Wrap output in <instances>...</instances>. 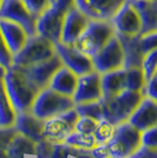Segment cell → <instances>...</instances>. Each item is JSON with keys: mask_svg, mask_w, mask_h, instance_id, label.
<instances>
[{"mask_svg": "<svg viewBox=\"0 0 157 158\" xmlns=\"http://www.w3.org/2000/svg\"><path fill=\"white\" fill-rule=\"evenodd\" d=\"M72 107H74V103L71 97L60 94L52 89L46 87L38 92L30 112L38 118L46 120Z\"/></svg>", "mask_w": 157, "mask_h": 158, "instance_id": "5", "label": "cell"}, {"mask_svg": "<svg viewBox=\"0 0 157 158\" xmlns=\"http://www.w3.org/2000/svg\"><path fill=\"white\" fill-rule=\"evenodd\" d=\"M0 64L6 70L13 65V54L8 50L1 32H0Z\"/></svg>", "mask_w": 157, "mask_h": 158, "instance_id": "36", "label": "cell"}, {"mask_svg": "<svg viewBox=\"0 0 157 158\" xmlns=\"http://www.w3.org/2000/svg\"><path fill=\"white\" fill-rule=\"evenodd\" d=\"M93 70L98 73L110 72L124 67V52L117 35L115 34L104 46L91 58Z\"/></svg>", "mask_w": 157, "mask_h": 158, "instance_id": "8", "label": "cell"}, {"mask_svg": "<svg viewBox=\"0 0 157 158\" xmlns=\"http://www.w3.org/2000/svg\"><path fill=\"white\" fill-rule=\"evenodd\" d=\"M128 123L141 132L152 126H157V100L143 96L137 107L128 119Z\"/></svg>", "mask_w": 157, "mask_h": 158, "instance_id": "17", "label": "cell"}, {"mask_svg": "<svg viewBox=\"0 0 157 158\" xmlns=\"http://www.w3.org/2000/svg\"><path fill=\"white\" fill-rule=\"evenodd\" d=\"M54 48H56V53L59 56L63 65L70 69L72 72L76 73L78 77L93 71L91 58L78 51L73 45L57 43V44H54Z\"/></svg>", "mask_w": 157, "mask_h": 158, "instance_id": "13", "label": "cell"}, {"mask_svg": "<svg viewBox=\"0 0 157 158\" xmlns=\"http://www.w3.org/2000/svg\"><path fill=\"white\" fill-rule=\"evenodd\" d=\"M115 127L112 123H110L108 119H100L97 123V126L93 131V137L97 144H108L115 133Z\"/></svg>", "mask_w": 157, "mask_h": 158, "instance_id": "28", "label": "cell"}, {"mask_svg": "<svg viewBox=\"0 0 157 158\" xmlns=\"http://www.w3.org/2000/svg\"><path fill=\"white\" fill-rule=\"evenodd\" d=\"M5 73H6V69L4 67V66L0 64V79L4 78V76H5Z\"/></svg>", "mask_w": 157, "mask_h": 158, "instance_id": "43", "label": "cell"}, {"mask_svg": "<svg viewBox=\"0 0 157 158\" xmlns=\"http://www.w3.org/2000/svg\"><path fill=\"white\" fill-rule=\"evenodd\" d=\"M135 7L141 20V34L157 31V2L156 0H129Z\"/></svg>", "mask_w": 157, "mask_h": 158, "instance_id": "20", "label": "cell"}, {"mask_svg": "<svg viewBox=\"0 0 157 158\" xmlns=\"http://www.w3.org/2000/svg\"><path fill=\"white\" fill-rule=\"evenodd\" d=\"M77 81H78V76L72 72L66 66L62 65L54 72L47 87L52 89L53 91L60 94L72 98L73 93L76 91V87H77Z\"/></svg>", "mask_w": 157, "mask_h": 158, "instance_id": "21", "label": "cell"}, {"mask_svg": "<svg viewBox=\"0 0 157 158\" xmlns=\"http://www.w3.org/2000/svg\"><path fill=\"white\" fill-rule=\"evenodd\" d=\"M17 112L8 97L5 83L0 79V127H10L14 125Z\"/></svg>", "mask_w": 157, "mask_h": 158, "instance_id": "25", "label": "cell"}, {"mask_svg": "<svg viewBox=\"0 0 157 158\" xmlns=\"http://www.w3.org/2000/svg\"><path fill=\"white\" fill-rule=\"evenodd\" d=\"M90 155L93 158H111L108 144H97L90 150Z\"/></svg>", "mask_w": 157, "mask_h": 158, "instance_id": "39", "label": "cell"}, {"mask_svg": "<svg viewBox=\"0 0 157 158\" xmlns=\"http://www.w3.org/2000/svg\"><path fill=\"white\" fill-rule=\"evenodd\" d=\"M0 32L13 56L23 48L28 38L27 32L20 25L6 19H0Z\"/></svg>", "mask_w": 157, "mask_h": 158, "instance_id": "19", "label": "cell"}, {"mask_svg": "<svg viewBox=\"0 0 157 158\" xmlns=\"http://www.w3.org/2000/svg\"><path fill=\"white\" fill-rule=\"evenodd\" d=\"M89 20L90 18L76 6L69 8L64 15L59 43H63L66 45H73L74 41L78 39V37L84 31Z\"/></svg>", "mask_w": 157, "mask_h": 158, "instance_id": "15", "label": "cell"}, {"mask_svg": "<svg viewBox=\"0 0 157 158\" xmlns=\"http://www.w3.org/2000/svg\"><path fill=\"white\" fill-rule=\"evenodd\" d=\"M36 143L17 132L7 146V158H33Z\"/></svg>", "mask_w": 157, "mask_h": 158, "instance_id": "24", "label": "cell"}, {"mask_svg": "<svg viewBox=\"0 0 157 158\" xmlns=\"http://www.w3.org/2000/svg\"><path fill=\"white\" fill-rule=\"evenodd\" d=\"M27 7L32 11V13L38 17L41 12H44L47 7L52 6L54 0H24Z\"/></svg>", "mask_w": 157, "mask_h": 158, "instance_id": "37", "label": "cell"}, {"mask_svg": "<svg viewBox=\"0 0 157 158\" xmlns=\"http://www.w3.org/2000/svg\"><path fill=\"white\" fill-rule=\"evenodd\" d=\"M53 5L66 12L69 8L74 6V0H54Z\"/></svg>", "mask_w": 157, "mask_h": 158, "instance_id": "41", "label": "cell"}, {"mask_svg": "<svg viewBox=\"0 0 157 158\" xmlns=\"http://www.w3.org/2000/svg\"><path fill=\"white\" fill-rule=\"evenodd\" d=\"M141 69L144 73L145 81L157 74V48L144 54L141 63Z\"/></svg>", "mask_w": 157, "mask_h": 158, "instance_id": "30", "label": "cell"}, {"mask_svg": "<svg viewBox=\"0 0 157 158\" xmlns=\"http://www.w3.org/2000/svg\"><path fill=\"white\" fill-rule=\"evenodd\" d=\"M2 80L15 112L30 111L39 90L27 78L24 71L18 66L12 65L6 70Z\"/></svg>", "mask_w": 157, "mask_h": 158, "instance_id": "1", "label": "cell"}, {"mask_svg": "<svg viewBox=\"0 0 157 158\" xmlns=\"http://www.w3.org/2000/svg\"><path fill=\"white\" fill-rule=\"evenodd\" d=\"M115 34L123 37H134L141 34L142 25L135 7L129 0H125L110 19Z\"/></svg>", "mask_w": 157, "mask_h": 158, "instance_id": "11", "label": "cell"}, {"mask_svg": "<svg viewBox=\"0 0 157 158\" xmlns=\"http://www.w3.org/2000/svg\"><path fill=\"white\" fill-rule=\"evenodd\" d=\"M141 145L157 149V126H152L141 132Z\"/></svg>", "mask_w": 157, "mask_h": 158, "instance_id": "35", "label": "cell"}, {"mask_svg": "<svg viewBox=\"0 0 157 158\" xmlns=\"http://www.w3.org/2000/svg\"><path fill=\"white\" fill-rule=\"evenodd\" d=\"M17 132L14 126L0 127V158H7V146Z\"/></svg>", "mask_w": 157, "mask_h": 158, "instance_id": "31", "label": "cell"}, {"mask_svg": "<svg viewBox=\"0 0 157 158\" xmlns=\"http://www.w3.org/2000/svg\"><path fill=\"white\" fill-rule=\"evenodd\" d=\"M1 1H2V0H0V6H1Z\"/></svg>", "mask_w": 157, "mask_h": 158, "instance_id": "44", "label": "cell"}, {"mask_svg": "<svg viewBox=\"0 0 157 158\" xmlns=\"http://www.w3.org/2000/svg\"><path fill=\"white\" fill-rule=\"evenodd\" d=\"M56 54L54 44L38 34L28 35L25 45L13 56V65L19 67L36 65Z\"/></svg>", "mask_w": 157, "mask_h": 158, "instance_id": "4", "label": "cell"}, {"mask_svg": "<svg viewBox=\"0 0 157 158\" xmlns=\"http://www.w3.org/2000/svg\"><path fill=\"white\" fill-rule=\"evenodd\" d=\"M108 148L111 158H129L141 148V131L128 122L121 123L115 127Z\"/></svg>", "mask_w": 157, "mask_h": 158, "instance_id": "6", "label": "cell"}, {"mask_svg": "<svg viewBox=\"0 0 157 158\" xmlns=\"http://www.w3.org/2000/svg\"><path fill=\"white\" fill-rule=\"evenodd\" d=\"M129 158H157V149H150L141 145V148Z\"/></svg>", "mask_w": 157, "mask_h": 158, "instance_id": "40", "label": "cell"}, {"mask_svg": "<svg viewBox=\"0 0 157 158\" xmlns=\"http://www.w3.org/2000/svg\"><path fill=\"white\" fill-rule=\"evenodd\" d=\"M139 45L143 54L157 48V31L139 34Z\"/></svg>", "mask_w": 157, "mask_h": 158, "instance_id": "33", "label": "cell"}, {"mask_svg": "<svg viewBox=\"0 0 157 158\" xmlns=\"http://www.w3.org/2000/svg\"><path fill=\"white\" fill-rule=\"evenodd\" d=\"M125 0H74V6L90 19L110 20Z\"/></svg>", "mask_w": 157, "mask_h": 158, "instance_id": "16", "label": "cell"}, {"mask_svg": "<svg viewBox=\"0 0 157 158\" xmlns=\"http://www.w3.org/2000/svg\"><path fill=\"white\" fill-rule=\"evenodd\" d=\"M13 126L19 133L24 135L34 143H38L43 139L41 133L44 127V120L34 116L32 112L27 111L17 113Z\"/></svg>", "mask_w": 157, "mask_h": 158, "instance_id": "18", "label": "cell"}, {"mask_svg": "<svg viewBox=\"0 0 157 158\" xmlns=\"http://www.w3.org/2000/svg\"><path fill=\"white\" fill-rule=\"evenodd\" d=\"M62 65H63V63L59 58V56L56 53L53 57L45 61L38 63L36 65L27 66V67H20V69L24 71L27 78L30 79L34 84V86L40 91L49 86L52 76Z\"/></svg>", "mask_w": 157, "mask_h": 158, "instance_id": "14", "label": "cell"}, {"mask_svg": "<svg viewBox=\"0 0 157 158\" xmlns=\"http://www.w3.org/2000/svg\"><path fill=\"white\" fill-rule=\"evenodd\" d=\"M119 39L123 52H124V67H141V63L143 59V52L139 45V34L134 37H123L117 35Z\"/></svg>", "mask_w": 157, "mask_h": 158, "instance_id": "22", "label": "cell"}, {"mask_svg": "<svg viewBox=\"0 0 157 158\" xmlns=\"http://www.w3.org/2000/svg\"><path fill=\"white\" fill-rule=\"evenodd\" d=\"M78 118V113L74 110V107H72L62 112L58 116L44 120V127L41 133L43 139L53 144L64 143L66 137L72 131H74V125Z\"/></svg>", "mask_w": 157, "mask_h": 158, "instance_id": "7", "label": "cell"}, {"mask_svg": "<svg viewBox=\"0 0 157 158\" xmlns=\"http://www.w3.org/2000/svg\"><path fill=\"white\" fill-rule=\"evenodd\" d=\"M113 35L115 30L110 20L90 19L73 46L92 58Z\"/></svg>", "mask_w": 157, "mask_h": 158, "instance_id": "2", "label": "cell"}, {"mask_svg": "<svg viewBox=\"0 0 157 158\" xmlns=\"http://www.w3.org/2000/svg\"><path fill=\"white\" fill-rule=\"evenodd\" d=\"M103 98L102 85H100V73L91 71L78 77L77 87L72 96L74 105L96 102Z\"/></svg>", "mask_w": 157, "mask_h": 158, "instance_id": "12", "label": "cell"}, {"mask_svg": "<svg viewBox=\"0 0 157 158\" xmlns=\"http://www.w3.org/2000/svg\"><path fill=\"white\" fill-rule=\"evenodd\" d=\"M142 94L154 99V100H157V74L151 77L145 83L143 90H142Z\"/></svg>", "mask_w": 157, "mask_h": 158, "instance_id": "38", "label": "cell"}, {"mask_svg": "<svg viewBox=\"0 0 157 158\" xmlns=\"http://www.w3.org/2000/svg\"><path fill=\"white\" fill-rule=\"evenodd\" d=\"M64 143L78 150H91L97 145L93 135H85L77 131H72L65 138Z\"/></svg>", "mask_w": 157, "mask_h": 158, "instance_id": "26", "label": "cell"}, {"mask_svg": "<svg viewBox=\"0 0 157 158\" xmlns=\"http://www.w3.org/2000/svg\"><path fill=\"white\" fill-rule=\"evenodd\" d=\"M97 123H98V120L91 118V117H79L74 125V131L85 133V135H92L97 126Z\"/></svg>", "mask_w": 157, "mask_h": 158, "instance_id": "34", "label": "cell"}, {"mask_svg": "<svg viewBox=\"0 0 157 158\" xmlns=\"http://www.w3.org/2000/svg\"><path fill=\"white\" fill-rule=\"evenodd\" d=\"M125 70V89L142 92L145 85L144 73L141 67H128Z\"/></svg>", "mask_w": 157, "mask_h": 158, "instance_id": "27", "label": "cell"}, {"mask_svg": "<svg viewBox=\"0 0 157 158\" xmlns=\"http://www.w3.org/2000/svg\"><path fill=\"white\" fill-rule=\"evenodd\" d=\"M0 19L10 20L20 25L28 35L36 34L37 17L27 7L24 0H2L0 6Z\"/></svg>", "mask_w": 157, "mask_h": 158, "instance_id": "9", "label": "cell"}, {"mask_svg": "<svg viewBox=\"0 0 157 158\" xmlns=\"http://www.w3.org/2000/svg\"><path fill=\"white\" fill-rule=\"evenodd\" d=\"M100 85L103 99L111 98L125 90V70L119 69L100 74Z\"/></svg>", "mask_w": 157, "mask_h": 158, "instance_id": "23", "label": "cell"}, {"mask_svg": "<svg viewBox=\"0 0 157 158\" xmlns=\"http://www.w3.org/2000/svg\"><path fill=\"white\" fill-rule=\"evenodd\" d=\"M74 158H93L90 155V150H78L74 155Z\"/></svg>", "mask_w": 157, "mask_h": 158, "instance_id": "42", "label": "cell"}, {"mask_svg": "<svg viewBox=\"0 0 157 158\" xmlns=\"http://www.w3.org/2000/svg\"><path fill=\"white\" fill-rule=\"evenodd\" d=\"M74 110L77 111L79 117H91L96 120H100L104 118L103 116V106L100 100L77 104L74 105Z\"/></svg>", "mask_w": 157, "mask_h": 158, "instance_id": "29", "label": "cell"}, {"mask_svg": "<svg viewBox=\"0 0 157 158\" xmlns=\"http://www.w3.org/2000/svg\"><path fill=\"white\" fill-rule=\"evenodd\" d=\"M78 149L71 148L70 145L65 143H57V144H52V149L49 158H69L70 156L74 157Z\"/></svg>", "mask_w": 157, "mask_h": 158, "instance_id": "32", "label": "cell"}, {"mask_svg": "<svg viewBox=\"0 0 157 158\" xmlns=\"http://www.w3.org/2000/svg\"><path fill=\"white\" fill-rule=\"evenodd\" d=\"M65 11L60 10L54 5L47 7L44 12L37 17L36 20V34L50 40L52 44L60 41L63 20Z\"/></svg>", "mask_w": 157, "mask_h": 158, "instance_id": "10", "label": "cell"}, {"mask_svg": "<svg viewBox=\"0 0 157 158\" xmlns=\"http://www.w3.org/2000/svg\"><path fill=\"white\" fill-rule=\"evenodd\" d=\"M142 98V92L131 91L126 89L111 98H102L100 102L103 106V116L115 126L128 122L131 113L137 107Z\"/></svg>", "mask_w": 157, "mask_h": 158, "instance_id": "3", "label": "cell"}]
</instances>
